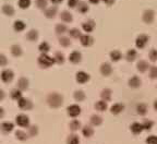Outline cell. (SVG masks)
<instances>
[{"label":"cell","mask_w":157,"mask_h":144,"mask_svg":"<svg viewBox=\"0 0 157 144\" xmlns=\"http://www.w3.org/2000/svg\"><path fill=\"white\" fill-rule=\"evenodd\" d=\"M0 128H1V131L3 133H10L14 130V123L11 121H3L1 125H0Z\"/></svg>","instance_id":"e0dca14e"},{"label":"cell","mask_w":157,"mask_h":144,"mask_svg":"<svg viewBox=\"0 0 157 144\" xmlns=\"http://www.w3.org/2000/svg\"><path fill=\"white\" fill-rule=\"evenodd\" d=\"M142 19L146 24H151V23H153V21L155 19V12L153 10H145L144 12H143Z\"/></svg>","instance_id":"8fae6325"},{"label":"cell","mask_w":157,"mask_h":144,"mask_svg":"<svg viewBox=\"0 0 157 144\" xmlns=\"http://www.w3.org/2000/svg\"><path fill=\"white\" fill-rule=\"evenodd\" d=\"M148 58H150V60L152 61V62L157 61V50L156 49H152V50L150 51V54H148Z\"/></svg>","instance_id":"681fc988"},{"label":"cell","mask_w":157,"mask_h":144,"mask_svg":"<svg viewBox=\"0 0 157 144\" xmlns=\"http://www.w3.org/2000/svg\"><path fill=\"white\" fill-rule=\"evenodd\" d=\"M68 33H69V35H70V37L71 38H78L80 39V37L82 36V33H81V31L78 29H76V27H73V29H70L68 31Z\"/></svg>","instance_id":"f35d334b"},{"label":"cell","mask_w":157,"mask_h":144,"mask_svg":"<svg viewBox=\"0 0 157 144\" xmlns=\"http://www.w3.org/2000/svg\"><path fill=\"white\" fill-rule=\"evenodd\" d=\"M142 126H143V129H144V130H146V131H150V130H152L153 126H154V122H153L152 120H150V119H145L144 121H143Z\"/></svg>","instance_id":"bcb514c9"},{"label":"cell","mask_w":157,"mask_h":144,"mask_svg":"<svg viewBox=\"0 0 157 144\" xmlns=\"http://www.w3.org/2000/svg\"><path fill=\"white\" fill-rule=\"evenodd\" d=\"M145 143L146 144H157V137L156 135H150L147 137L145 140Z\"/></svg>","instance_id":"f907efd6"},{"label":"cell","mask_w":157,"mask_h":144,"mask_svg":"<svg viewBox=\"0 0 157 144\" xmlns=\"http://www.w3.org/2000/svg\"><path fill=\"white\" fill-rule=\"evenodd\" d=\"M111 95H113V93H111L110 88H104L101 92V98L105 102H110Z\"/></svg>","instance_id":"1f68e13d"},{"label":"cell","mask_w":157,"mask_h":144,"mask_svg":"<svg viewBox=\"0 0 157 144\" xmlns=\"http://www.w3.org/2000/svg\"><path fill=\"white\" fill-rule=\"evenodd\" d=\"M80 43L82 46L90 47L94 44V38L90 34H82V36L80 37Z\"/></svg>","instance_id":"30bf717a"},{"label":"cell","mask_w":157,"mask_h":144,"mask_svg":"<svg viewBox=\"0 0 157 144\" xmlns=\"http://www.w3.org/2000/svg\"><path fill=\"white\" fill-rule=\"evenodd\" d=\"M5 98H6V93H5V91L0 88V102H2V100L5 99Z\"/></svg>","instance_id":"db71d44e"},{"label":"cell","mask_w":157,"mask_h":144,"mask_svg":"<svg viewBox=\"0 0 157 144\" xmlns=\"http://www.w3.org/2000/svg\"><path fill=\"white\" fill-rule=\"evenodd\" d=\"M76 9H78V11L80 13H82V14H84V13H86L90 10V7H88V5L86 2H84V1H80L78 5V7H76Z\"/></svg>","instance_id":"ab89813d"},{"label":"cell","mask_w":157,"mask_h":144,"mask_svg":"<svg viewBox=\"0 0 157 144\" xmlns=\"http://www.w3.org/2000/svg\"><path fill=\"white\" fill-rule=\"evenodd\" d=\"M60 19H61V21L64 23H71L72 21H73V15L69 12V11L64 10V11H62V12L60 13Z\"/></svg>","instance_id":"484cf974"},{"label":"cell","mask_w":157,"mask_h":144,"mask_svg":"<svg viewBox=\"0 0 157 144\" xmlns=\"http://www.w3.org/2000/svg\"><path fill=\"white\" fill-rule=\"evenodd\" d=\"M57 12H58V8L56 6H52V7H47L44 10V14L47 19H54L56 17Z\"/></svg>","instance_id":"4fadbf2b"},{"label":"cell","mask_w":157,"mask_h":144,"mask_svg":"<svg viewBox=\"0 0 157 144\" xmlns=\"http://www.w3.org/2000/svg\"><path fill=\"white\" fill-rule=\"evenodd\" d=\"M148 39H150V37L147 36V35L140 34L136 37V39H135V46L139 49H143L146 46L147 43H148Z\"/></svg>","instance_id":"ba28073f"},{"label":"cell","mask_w":157,"mask_h":144,"mask_svg":"<svg viewBox=\"0 0 157 144\" xmlns=\"http://www.w3.org/2000/svg\"><path fill=\"white\" fill-rule=\"evenodd\" d=\"M103 1H104V3H106L107 6H111L115 2V0H103Z\"/></svg>","instance_id":"11a10c76"},{"label":"cell","mask_w":157,"mask_h":144,"mask_svg":"<svg viewBox=\"0 0 157 144\" xmlns=\"http://www.w3.org/2000/svg\"><path fill=\"white\" fill-rule=\"evenodd\" d=\"M73 97H74V99H75L76 102L80 103V102H83V100H85L86 95L82 90H78V91H75V92H74Z\"/></svg>","instance_id":"d590c367"},{"label":"cell","mask_w":157,"mask_h":144,"mask_svg":"<svg viewBox=\"0 0 157 144\" xmlns=\"http://www.w3.org/2000/svg\"><path fill=\"white\" fill-rule=\"evenodd\" d=\"M90 121H91V125L93 126V127H98V126H101V123H103V118L99 115H96L95 114V115L91 116Z\"/></svg>","instance_id":"f546056e"},{"label":"cell","mask_w":157,"mask_h":144,"mask_svg":"<svg viewBox=\"0 0 157 144\" xmlns=\"http://www.w3.org/2000/svg\"><path fill=\"white\" fill-rule=\"evenodd\" d=\"M29 79H26L25 76H21L17 82V88L23 92V91H26L29 88Z\"/></svg>","instance_id":"5bb4252c"},{"label":"cell","mask_w":157,"mask_h":144,"mask_svg":"<svg viewBox=\"0 0 157 144\" xmlns=\"http://www.w3.org/2000/svg\"><path fill=\"white\" fill-rule=\"evenodd\" d=\"M8 64V58L6 55L0 53V67H6Z\"/></svg>","instance_id":"816d5d0a"},{"label":"cell","mask_w":157,"mask_h":144,"mask_svg":"<svg viewBox=\"0 0 157 144\" xmlns=\"http://www.w3.org/2000/svg\"><path fill=\"white\" fill-rule=\"evenodd\" d=\"M130 130L133 134H140L144 129H143L142 123H140V122H133L132 125L130 126Z\"/></svg>","instance_id":"d4e9b609"},{"label":"cell","mask_w":157,"mask_h":144,"mask_svg":"<svg viewBox=\"0 0 157 144\" xmlns=\"http://www.w3.org/2000/svg\"><path fill=\"white\" fill-rule=\"evenodd\" d=\"M153 106H154V109L157 111V99H155V102H154V105H153Z\"/></svg>","instance_id":"91938a15"},{"label":"cell","mask_w":157,"mask_h":144,"mask_svg":"<svg viewBox=\"0 0 157 144\" xmlns=\"http://www.w3.org/2000/svg\"><path fill=\"white\" fill-rule=\"evenodd\" d=\"M68 31H69L68 27H67V25L63 24V23H59V24H57L56 27H55V32H56V34L59 35V36L66 34Z\"/></svg>","instance_id":"4316f807"},{"label":"cell","mask_w":157,"mask_h":144,"mask_svg":"<svg viewBox=\"0 0 157 144\" xmlns=\"http://www.w3.org/2000/svg\"><path fill=\"white\" fill-rule=\"evenodd\" d=\"M46 102L50 108H59L63 104V96L58 92H52L46 97Z\"/></svg>","instance_id":"6da1fadb"},{"label":"cell","mask_w":157,"mask_h":144,"mask_svg":"<svg viewBox=\"0 0 157 144\" xmlns=\"http://www.w3.org/2000/svg\"><path fill=\"white\" fill-rule=\"evenodd\" d=\"M27 134H29V138H35L38 135V127L35 125L33 126H29L27 128Z\"/></svg>","instance_id":"74e56055"},{"label":"cell","mask_w":157,"mask_h":144,"mask_svg":"<svg viewBox=\"0 0 157 144\" xmlns=\"http://www.w3.org/2000/svg\"><path fill=\"white\" fill-rule=\"evenodd\" d=\"M17 6H19L20 9L25 10L31 6V0H19L17 1Z\"/></svg>","instance_id":"7dc6e473"},{"label":"cell","mask_w":157,"mask_h":144,"mask_svg":"<svg viewBox=\"0 0 157 144\" xmlns=\"http://www.w3.org/2000/svg\"><path fill=\"white\" fill-rule=\"evenodd\" d=\"M136 57H137V53L135 49H129V50L127 51V54H125V59H127L129 62L134 61L135 59H136Z\"/></svg>","instance_id":"e575fe53"},{"label":"cell","mask_w":157,"mask_h":144,"mask_svg":"<svg viewBox=\"0 0 157 144\" xmlns=\"http://www.w3.org/2000/svg\"><path fill=\"white\" fill-rule=\"evenodd\" d=\"M128 84H129V86L132 88H140L141 84H142V81H141V79L139 78L137 76H131L130 79H129V82H128Z\"/></svg>","instance_id":"ac0fdd59"},{"label":"cell","mask_w":157,"mask_h":144,"mask_svg":"<svg viewBox=\"0 0 157 144\" xmlns=\"http://www.w3.org/2000/svg\"><path fill=\"white\" fill-rule=\"evenodd\" d=\"M67 144H80V138L75 133H72L67 138Z\"/></svg>","instance_id":"b9f144b4"},{"label":"cell","mask_w":157,"mask_h":144,"mask_svg":"<svg viewBox=\"0 0 157 144\" xmlns=\"http://www.w3.org/2000/svg\"><path fill=\"white\" fill-rule=\"evenodd\" d=\"M124 110V105L121 104V103H116L110 107V112L113 115H119Z\"/></svg>","instance_id":"ffe728a7"},{"label":"cell","mask_w":157,"mask_h":144,"mask_svg":"<svg viewBox=\"0 0 157 144\" xmlns=\"http://www.w3.org/2000/svg\"><path fill=\"white\" fill-rule=\"evenodd\" d=\"M15 123L20 128H29L31 126L29 123V117L25 114H19L15 116Z\"/></svg>","instance_id":"277c9868"},{"label":"cell","mask_w":157,"mask_h":144,"mask_svg":"<svg viewBox=\"0 0 157 144\" xmlns=\"http://www.w3.org/2000/svg\"><path fill=\"white\" fill-rule=\"evenodd\" d=\"M38 50L40 54H48L50 50V45L47 42H42L38 45Z\"/></svg>","instance_id":"8d00e7d4"},{"label":"cell","mask_w":157,"mask_h":144,"mask_svg":"<svg viewBox=\"0 0 157 144\" xmlns=\"http://www.w3.org/2000/svg\"><path fill=\"white\" fill-rule=\"evenodd\" d=\"M99 71H101V76H109L111 73H113V67H111L110 64H108V62H104V64H101Z\"/></svg>","instance_id":"7c38bea8"},{"label":"cell","mask_w":157,"mask_h":144,"mask_svg":"<svg viewBox=\"0 0 157 144\" xmlns=\"http://www.w3.org/2000/svg\"><path fill=\"white\" fill-rule=\"evenodd\" d=\"M150 78L153 79V80L157 79V67L155 66L150 67Z\"/></svg>","instance_id":"c3c4849f"},{"label":"cell","mask_w":157,"mask_h":144,"mask_svg":"<svg viewBox=\"0 0 157 144\" xmlns=\"http://www.w3.org/2000/svg\"><path fill=\"white\" fill-rule=\"evenodd\" d=\"M10 53H11V55H12L13 57L19 58V57H21L23 55V49L20 45L13 44L12 46L10 47Z\"/></svg>","instance_id":"2e32d148"},{"label":"cell","mask_w":157,"mask_h":144,"mask_svg":"<svg viewBox=\"0 0 157 144\" xmlns=\"http://www.w3.org/2000/svg\"><path fill=\"white\" fill-rule=\"evenodd\" d=\"M5 117V109L2 107H0V119H2Z\"/></svg>","instance_id":"9f6ffc18"},{"label":"cell","mask_w":157,"mask_h":144,"mask_svg":"<svg viewBox=\"0 0 157 144\" xmlns=\"http://www.w3.org/2000/svg\"><path fill=\"white\" fill-rule=\"evenodd\" d=\"M35 5L38 9L45 10L48 6V0H35Z\"/></svg>","instance_id":"f6af8a7d"},{"label":"cell","mask_w":157,"mask_h":144,"mask_svg":"<svg viewBox=\"0 0 157 144\" xmlns=\"http://www.w3.org/2000/svg\"><path fill=\"white\" fill-rule=\"evenodd\" d=\"M67 114L69 117L71 118H76L81 115V107L78 104H72V105L67 107Z\"/></svg>","instance_id":"8992f818"},{"label":"cell","mask_w":157,"mask_h":144,"mask_svg":"<svg viewBox=\"0 0 157 144\" xmlns=\"http://www.w3.org/2000/svg\"><path fill=\"white\" fill-rule=\"evenodd\" d=\"M54 59L57 64H63L64 61H66V57L61 51H56L54 55Z\"/></svg>","instance_id":"d6a6232c"},{"label":"cell","mask_w":157,"mask_h":144,"mask_svg":"<svg viewBox=\"0 0 157 144\" xmlns=\"http://www.w3.org/2000/svg\"><path fill=\"white\" fill-rule=\"evenodd\" d=\"M68 59H69V61H70L71 64H78L82 61V54L78 50H73L71 54L69 55Z\"/></svg>","instance_id":"9c48e42d"},{"label":"cell","mask_w":157,"mask_h":144,"mask_svg":"<svg viewBox=\"0 0 157 144\" xmlns=\"http://www.w3.org/2000/svg\"><path fill=\"white\" fill-rule=\"evenodd\" d=\"M91 76L85 71H78L75 73V81L78 84H85L90 81Z\"/></svg>","instance_id":"52a82bcc"},{"label":"cell","mask_w":157,"mask_h":144,"mask_svg":"<svg viewBox=\"0 0 157 144\" xmlns=\"http://www.w3.org/2000/svg\"><path fill=\"white\" fill-rule=\"evenodd\" d=\"M136 112L140 116L146 115V112H147V105H146V104H143V103H141V104H137Z\"/></svg>","instance_id":"7bdbcfd3"},{"label":"cell","mask_w":157,"mask_h":144,"mask_svg":"<svg viewBox=\"0 0 157 144\" xmlns=\"http://www.w3.org/2000/svg\"><path fill=\"white\" fill-rule=\"evenodd\" d=\"M82 128V125H81V122L78 121V120L76 119H73L70 121V123H69V129L71 130L72 132H76L78 131V130Z\"/></svg>","instance_id":"f1b7e54d"},{"label":"cell","mask_w":157,"mask_h":144,"mask_svg":"<svg viewBox=\"0 0 157 144\" xmlns=\"http://www.w3.org/2000/svg\"><path fill=\"white\" fill-rule=\"evenodd\" d=\"M82 134L85 138H91L94 134V129L92 128V126H84L82 128Z\"/></svg>","instance_id":"836d02e7"},{"label":"cell","mask_w":157,"mask_h":144,"mask_svg":"<svg viewBox=\"0 0 157 144\" xmlns=\"http://www.w3.org/2000/svg\"><path fill=\"white\" fill-rule=\"evenodd\" d=\"M17 106L21 110H31L33 109L34 105H33V102L29 98L22 97L17 100Z\"/></svg>","instance_id":"5b68a950"},{"label":"cell","mask_w":157,"mask_h":144,"mask_svg":"<svg viewBox=\"0 0 157 144\" xmlns=\"http://www.w3.org/2000/svg\"><path fill=\"white\" fill-rule=\"evenodd\" d=\"M25 29H26V24H25L24 21H22V20H17V21H14V23H13V29H14L15 32H17V33L23 32Z\"/></svg>","instance_id":"44dd1931"},{"label":"cell","mask_w":157,"mask_h":144,"mask_svg":"<svg viewBox=\"0 0 157 144\" xmlns=\"http://www.w3.org/2000/svg\"><path fill=\"white\" fill-rule=\"evenodd\" d=\"M109 57H110L111 61H113V62H117V61H119L121 58H122V54H121L119 50H113V51H110Z\"/></svg>","instance_id":"60d3db41"},{"label":"cell","mask_w":157,"mask_h":144,"mask_svg":"<svg viewBox=\"0 0 157 144\" xmlns=\"http://www.w3.org/2000/svg\"><path fill=\"white\" fill-rule=\"evenodd\" d=\"M25 37H26V39L29 41V42H36L37 39H38L39 37V34L38 32H37L36 29H29V32L26 33V35H25Z\"/></svg>","instance_id":"7402d4cb"},{"label":"cell","mask_w":157,"mask_h":144,"mask_svg":"<svg viewBox=\"0 0 157 144\" xmlns=\"http://www.w3.org/2000/svg\"><path fill=\"white\" fill-rule=\"evenodd\" d=\"M10 97L12 98L13 100H19L20 98H22L23 95H22V91L19 90L17 88H13V90H11V92H10Z\"/></svg>","instance_id":"4dcf8cb0"},{"label":"cell","mask_w":157,"mask_h":144,"mask_svg":"<svg viewBox=\"0 0 157 144\" xmlns=\"http://www.w3.org/2000/svg\"><path fill=\"white\" fill-rule=\"evenodd\" d=\"M52 1V5H59V3H61L63 0H50Z\"/></svg>","instance_id":"6f0895ef"},{"label":"cell","mask_w":157,"mask_h":144,"mask_svg":"<svg viewBox=\"0 0 157 144\" xmlns=\"http://www.w3.org/2000/svg\"><path fill=\"white\" fill-rule=\"evenodd\" d=\"M0 79H1V81L6 84L11 83L13 81V79H14V72L9 68L3 69V70L1 71V73H0Z\"/></svg>","instance_id":"3957f363"},{"label":"cell","mask_w":157,"mask_h":144,"mask_svg":"<svg viewBox=\"0 0 157 144\" xmlns=\"http://www.w3.org/2000/svg\"><path fill=\"white\" fill-rule=\"evenodd\" d=\"M150 64H148V62L145 60H140L139 62H137L136 64V69L137 71H140L141 73H144V72H146L148 69H150Z\"/></svg>","instance_id":"cb8c5ba5"},{"label":"cell","mask_w":157,"mask_h":144,"mask_svg":"<svg viewBox=\"0 0 157 144\" xmlns=\"http://www.w3.org/2000/svg\"><path fill=\"white\" fill-rule=\"evenodd\" d=\"M1 11H2L3 14L7 15V17H13V15H14V13H15L14 8H13L11 5H9V3H6V5H3L2 8H1Z\"/></svg>","instance_id":"d6986e66"},{"label":"cell","mask_w":157,"mask_h":144,"mask_svg":"<svg viewBox=\"0 0 157 144\" xmlns=\"http://www.w3.org/2000/svg\"><path fill=\"white\" fill-rule=\"evenodd\" d=\"M91 3H93V5H97V3H99L101 1V0H88Z\"/></svg>","instance_id":"680465c9"},{"label":"cell","mask_w":157,"mask_h":144,"mask_svg":"<svg viewBox=\"0 0 157 144\" xmlns=\"http://www.w3.org/2000/svg\"><path fill=\"white\" fill-rule=\"evenodd\" d=\"M59 44L61 45L62 47H69L71 45V39H70V37L61 36L59 38Z\"/></svg>","instance_id":"ee69618b"},{"label":"cell","mask_w":157,"mask_h":144,"mask_svg":"<svg viewBox=\"0 0 157 144\" xmlns=\"http://www.w3.org/2000/svg\"><path fill=\"white\" fill-rule=\"evenodd\" d=\"M94 107H95V109L97 110V111H101H101H105V110H107L108 104H107V102L101 99V100H97V102L95 103Z\"/></svg>","instance_id":"83f0119b"},{"label":"cell","mask_w":157,"mask_h":144,"mask_svg":"<svg viewBox=\"0 0 157 144\" xmlns=\"http://www.w3.org/2000/svg\"><path fill=\"white\" fill-rule=\"evenodd\" d=\"M37 64L40 68L43 69H48L50 67L54 66L56 62H55L54 57L49 56L48 54H40L37 58Z\"/></svg>","instance_id":"7a4b0ae2"},{"label":"cell","mask_w":157,"mask_h":144,"mask_svg":"<svg viewBox=\"0 0 157 144\" xmlns=\"http://www.w3.org/2000/svg\"><path fill=\"white\" fill-rule=\"evenodd\" d=\"M0 131H1V128H0Z\"/></svg>","instance_id":"94428289"},{"label":"cell","mask_w":157,"mask_h":144,"mask_svg":"<svg viewBox=\"0 0 157 144\" xmlns=\"http://www.w3.org/2000/svg\"><path fill=\"white\" fill-rule=\"evenodd\" d=\"M14 137H15V139L19 140V141H21V142L26 141V140L29 138L26 132H25L24 130H21V129H17V131L14 132Z\"/></svg>","instance_id":"603a6c76"},{"label":"cell","mask_w":157,"mask_h":144,"mask_svg":"<svg viewBox=\"0 0 157 144\" xmlns=\"http://www.w3.org/2000/svg\"><path fill=\"white\" fill-rule=\"evenodd\" d=\"M95 21L94 20H87L86 22H84L83 24H82V29H83L84 32H86V34H88V33H91L94 31V29H95Z\"/></svg>","instance_id":"9a60e30c"},{"label":"cell","mask_w":157,"mask_h":144,"mask_svg":"<svg viewBox=\"0 0 157 144\" xmlns=\"http://www.w3.org/2000/svg\"><path fill=\"white\" fill-rule=\"evenodd\" d=\"M78 2H80L78 0H68V7L72 8V9H73V8H76L78 5Z\"/></svg>","instance_id":"f5cc1de1"}]
</instances>
